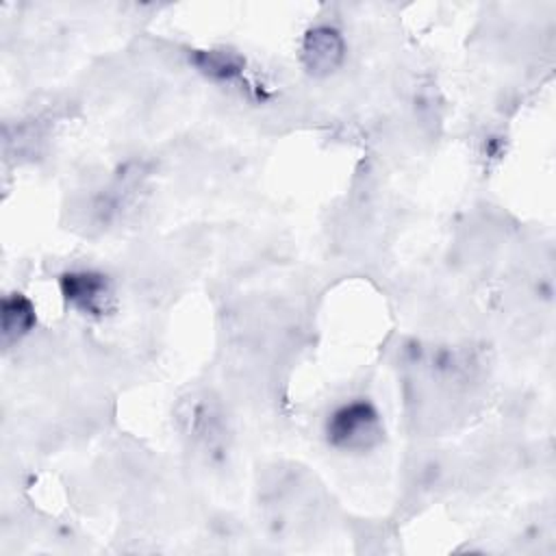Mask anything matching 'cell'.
Masks as SVG:
<instances>
[{"label": "cell", "instance_id": "obj_5", "mask_svg": "<svg viewBox=\"0 0 556 556\" xmlns=\"http://www.w3.org/2000/svg\"><path fill=\"white\" fill-rule=\"evenodd\" d=\"M206 63L202 65L208 74H215V76H222V78H228L232 74L239 72V65L241 61L232 54H226V52H208L204 54Z\"/></svg>", "mask_w": 556, "mask_h": 556}, {"label": "cell", "instance_id": "obj_4", "mask_svg": "<svg viewBox=\"0 0 556 556\" xmlns=\"http://www.w3.org/2000/svg\"><path fill=\"white\" fill-rule=\"evenodd\" d=\"M35 324V308L28 298L13 293L2 300V337L7 343L24 337Z\"/></svg>", "mask_w": 556, "mask_h": 556}, {"label": "cell", "instance_id": "obj_1", "mask_svg": "<svg viewBox=\"0 0 556 556\" xmlns=\"http://www.w3.org/2000/svg\"><path fill=\"white\" fill-rule=\"evenodd\" d=\"M328 441L341 450H367L378 443L382 430L378 413L367 402H350L328 419Z\"/></svg>", "mask_w": 556, "mask_h": 556}, {"label": "cell", "instance_id": "obj_3", "mask_svg": "<svg viewBox=\"0 0 556 556\" xmlns=\"http://www.w3.org/2000/svg\"><path fill=\"white\" fill-rule=\"evenodd\" d=\"M302 59L308 72L330 74L343 61V39L328 26L313 28L302 46Z\"/></svg>", "mask_w": 556, "mask_h": 556}, {"label": "cell", "instance_id": "obj_2", "mask_svg": "<svg viewBox=\"0 0 556 556\" xmlns=\"http://www.w3.org/2000/svg\"><path fill=\"white\" fill-rule=\"evenodd\" d=\"M61 291L67 302L85 313L100 315L111 300V285L98 271H72L61 278Z\"/></svg>", "mask_w": 556, "mask_h": 556}]
</instances>
